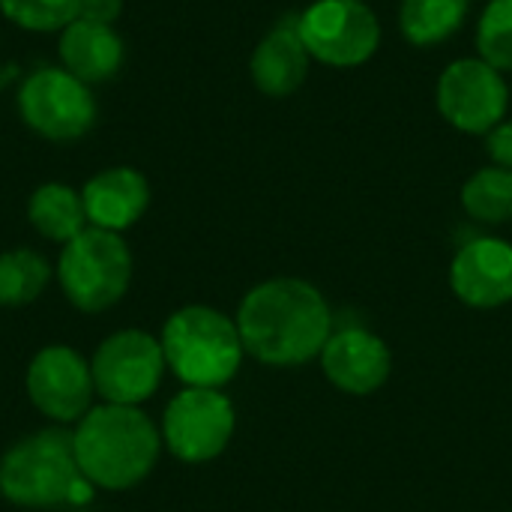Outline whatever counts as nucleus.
I'll return each instance as SVG.
<instances>
[{
  "instance_id": "nucleus-5",
  "label": "nucleus",
  "mask_w": 512,
  "mask_h": 512,
  "mask_svg": "<svg viewBox=\"0 0 512 512\" xmlns=\"http://www.w3.org/2000/svg\"><path fill=\"white\" fill-rule=\"evenodd\" d=\"M132 270L135 261L126 237L87 225L78 237L60 246L54 279L72 309L102 315L126 297Z\"/></svg>"
},
{
  "instance_id": "nucleus-6",
  "label": "nucleus",
  "mask_w": 512,
  "mask_h": 512,
  "mask_svg": "<svg viewBox=\"0 0 512 512\" xmlns=\"http://www.w3.org/2000/svg\"><path fill=\"white\" fill-rule=\"evenodd\" d=\"M15 108L33 135L54 144H72L84 138L99 114L93 87L60 63H42L30 69L15 90Z\"/></svg>"
},
{
  "instance_id": "nucleus-20",
  "label": "nucleus",
  "mask_w": 512,
  "mask_h": 512,
  "mask_svg": "<svg viewBox=\"0 0 512 512\" xmlns=\"http://www.w3.org/2000/svg\"><path fill=\"white\" fill-rule=\"evenodd\" d=\"M462 210L480 225H507L512 222V171L501 165H486L474 171L462 192Z\"/></svg>"
},
{
  "instance_id": "nucleus-10",
  "label": "nucleus",
  "mask_w": 512,
  "mask_h": 512,
  "mask_svg": "<svg viewBox=\"0 0 512 512\" xmlns=\"http://www.w3.org/2000/svg\"><path fill=\"white\" fill-rule=\"evenodd\" d=\"M512 90L501 69L483 57L453 60L435 87V105L441 117L465 135H489L507 120Z\"/></svg>"
},
{
  "instance_id": "nucleus-13",
  "label": "nucleus",
  "mask_w": 512,
  "mask_h": 512,
  "mask_svg": "<svg viewBox=\"0 0 512 512\" xmlns=\"http://www.w3.org/2000/svg\"><path fill=\"white\" fill-rule=\"evenodd\" d=\"M450 291L468 309H501L512 303V243L474 237L450 261Z\"/></svg>"
},
{
  "instance_id": "nucleus-1",
  "label": "nucleus",
  "mask_w": 512,
  "mask_h": 512,
  "mask_svg": "<svg viewBox=\"0 0 512 512\" xmlns=\"http://www.w3.org/2000/svg\"><path fill=\"white\" fill-rule=\"evenodd\" d=\"M234 321L246 357L270 369H297L318 360L333 336L327 297L297 276H273L249 288Z\"/></svg>"
},
{
  "instance_id": "nucleus-23",
  "label": "nucleus",
  "mask_w": 512,
  "mask_h": 512,
  "mask_svg": "<svg viewBox=\"0 0 512 512\" xmlns=\"http://www.w3.org/2000/svg\"><path fill=\"white\" fill-rule=\"evenodd\" d=\"M486 150H489L492 165H501V168L512 171V120H504L501 126H495L486 135Z\"/></svg>"
},
{
  "instance_id": "nucleus-11",
  "label": "nucleus",
  "mask_w": 512,
  "mask_h": 512,
  "mask_svg": "<svg viewBox=\"0 0 512 512\" xmlns=\"http://www.w3.org/2000/svg\"><path fill=\"white\" fill-rule=\"evenodd\" d=\"M30 405L51 423L72 429L96 402L90 360L72 345L54 342L39 348L24 372Z\"/></svg>"
},
{
  "instance_id": "nucleus-21",
  "label": "nucleus",
  "mask_w": 512,
  "mask_h": 512,
  "mask_svg": "<svg viewBox=\"0 0 512 512\" xmlns=\"http://www.w3.org/2000/svg\"><path fill=\"white\" fill-rule=\"evenodd\" d=\"M477 57L512 72V0H489L477 21Z\"/></svg>"
},
{
  "instance_id": "nucleus-22",
  "label": "nucleus",
  "mask_w": 512,
  "mask_h": 512,
  "mask_svg": "<svg viewBox=\"0 0 512 512\" xmlns=\"http://www.w3.org/2000/svg\"><path fill=\"white\" fill-rule=\"evenodd\" d=\"M0 15L27 33H60L78 18V0H0Z\"/></svg>"
},
{
  "instance_id": "nucleus-3",
  "label": "nucleus",
  "mask_w": 512,
  "mask_h": 512,
  "mask_svg": "<svg viewBox=\"0 0 512 512\" xmlns=\"http://www.w3.org/2000/svg\"><path fill=\"white\" fill-rule=\"evenodd\" d=\"M93 486L81 477L72 429L45 426L12 441L0 456V498L21 510L78 507L93 498Z\"/></svg>"
},
{
  "instance_id": "nucleus-19",
  "label": "nucleus",
  "mask_w": 512,
  "mask_h": 512,
  "mask_svg": "<svg viewBox=\"0 0 512 512\" xmlns=\"http://www.w3.org/2000/svg\"><path fill=\"white\" fill-rule=\"evenodd\" d=\"M54 279L51 261L30 246L0 252V309H21L36 303Z\"/></svg>"
},
{
  "instance_id": "nucleus-24",
  "label": "nucleus",
  "mask_w": 512,
  "mask_h": 512,
  "mask_svg": "<svg viewBox=\"0 0 512 512\" xmlns=\"http://www.w3.org/2000/svg\"><path fill=\"white\" fill-rule=\"evenodd\" d=\"M120 15H123V0H78V18L117 27Z\"/></svg>"
},
{
  "instance_id": "nucleus-9",
  "label": "nucleus",
  "mask_w": 512,
  "mask_h": 512,
  "mask_svg": "<svg viewBox=\"0 0 512 512\" xmlns=\"http://www.w3.org/2000/svg\"><path fill=\"white\" fill-rule=\"evenodd\" d=\"M297 33L312 60L357 69L381 48V21L363 0H315L297 15Z\"/></svg>"
},
{
  "instance_id": "nucleus-8",
  "label": "nucleus",
  "mask_w": 512,
  "mask_h": 512,
  "mask_svg": "<svg viewBox=\"0 0 512 512\" xmlns=\"http://www.w3.org/2000/svg\"><path fill=\"white\" fill-rule=\"evenodd\" d=\"M90 372L99 402L141 408L159 393L168 366L159 336L138 327H126L108 333L96 345L90 357Z\"/></svg>"
},
{
  "instance_id": "nucleus-15",
  "label": "nucleus",
  "mask_w": 512,
  "mask_h": 512,
  "mask_svg": "<svg viewBox=\"0 0 512 512\" xmlns=\"http://www.w3.org/2000/svg\"><path fill=\"white\" fill-rule=\"evenodd\" d=\"M57 63L90 87L105 84L123 69L126 42L114 24L75 18L57 33Z\"/></svg>"
},
{
  "instance_id": "nucleus-14",
  "label": "nucleus",
  "mask_w": 512,
  "mask_h": 512,
  "mask_svg": "<svg viewBox=\"0 0 512 512\" xmlns=\"http://www.w3.org/2000/svg\"><path fill=\"white\" fill-rule=\"evenodd\" d=\"M87 222L102 231L123 234L141 222L150 207V183L132 165H108L81 186Z\"/></svg>"
},
{
  "instance_id": "nucleus-12",
  "label": "nucleus",
  "mask_w": 512,
  "mask_h": 512,
  "mask_svg": "<svg viewBox=\"0 0 512 512\" xmlns=\"http://www.w3.org/2000/svg\"><path fill=\"white\" fill-rule=\"evenodd\" d=\"M324 378L345 396H372L393 375V351L390 345L372 333L369 327H342L333 330L321 351Z\"/></svg>"
},
{
  "instance_id": "nucleus-2",
  "label": "nucleus",
  "mask_w": 512,
  "mask_h": 512,
  "mask_svg": "<svg viewBox=\"0 0 512 512\" xmlns=\"http://www.w3.org/2000/svg\"><path fill=\"white\" fill-rule=\"evenodd\" d=\"M72 450L81 477L99 492H129L159 465V423L135 405H93L72 426Z\"/></svg>"
},
{
  "instance_id": "nucleus-4",
  "label": "nucleus",
  "mask_w": 512,
  "mask_h": 512,
  "mask_svg": "<svg viewBox=\"0 0 512 512\" xmlns=\"http://www.w3.org/2000/svg\"><path fill=\"white\" fill-rule=\"evenodd\" d=\"M159 345L168 372L183 387L222 390L237 378L246 360L237 321L204 303H189L171 312L162 324Z\"/></svg>"
},
{
  "instance_id": "nucleus-16",
  "label": "nucleus",
  "mask_w": 512,
  "mask_h": 512,
  "mask_svg": "<svg viewBox=\"0 0 512 512\" xmlns=\"http://www.w3.org/2000/svg\"><path fill=\"white\" fill-rule=\"evenodd\" d=\"M309 66H312V57L297 33V15L267 30L249 57L252 84L270 99H285L297 93L303 81L309 78Z\"/></svg>"
},
{
  "instance_id": "nucleus-17",
  "label": "nucleus",
  "mask_w": 512,
  "mask_h": 512,
  "mask_svg": "<svg viewBox=\"0 0 512 512\" xmlns=\"http://www.w3.org/2000/svg\"><path fill=\"white\" fill-rule=\"evenodd\" d=\"M27 222L42 240L57 246L69 243L90 225L84 213L81 189L60 180L39 183L27 198Z\"/></svg>"
},
{
  "instance_id": "nucleus-7",
  "label": "nucleus",
  "mask_w": 512,
  "mask_h": 512,
  "mask_svg": "<svg viewBox=\"0 0 512 512\" xmlns=\"http://www.w3.org/2000/svg\"><path fill=\"white\" fill-rule=\"evenodd\" d=\"M237 432V408L222 390L183 387L162 411V447L183 465L219 459Z\"/></svg>"
},
{
  "instance_id": "nucleus-18",
  "label": "nucleus",
  "mask_w": 512,
  "mask_h": 512,
  "mask_svg": "<svg viewBox=\"0 0 512 512\" xmlns=\"http://www.w3.org/2000/svg\"><path fill=\"white\" fill-rule=\"evenodd\" d=\"M468 9L471 0H402L399 30L414 48H435L462 30Z\"/></svg>"
}]
</instances>
